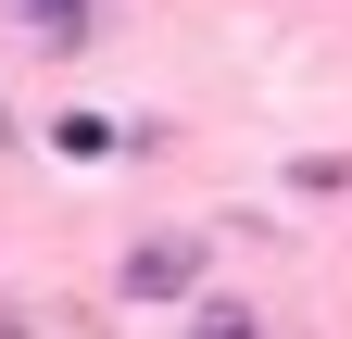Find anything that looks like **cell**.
I'll list each match as a JSON object with an SVG mask.
<instances>
[{
  "label": "cell",
  "mask_w": 352,
  "mask_h": 339,
  "mask_svg": "<svg viewBox=\"0 0 352 339\" xmlns=\"http://www.w3.org/2000/svg\"><path fill=\"white\" fill-rule=\"evenodd\" d=\"M176 289H189V239H151L126 264V302H176Z\"/></svg>",
  "instance_id": "cell-1"
},
{
  "label": "cell",
  "mask_w": 352,
  "mask_h": 339,
  "mask_svg": "<svg viewBox=\"0 0 352 339\" xmlns=\"http://www.w3.org/2000/svg\"><path fill=\"white\" fill-rule=\"evenodd\" d=\"M13 13H25L38 38H88V0H13Z\"/></svg>",
  "instance_id": "cell-2"
}]
</instances>
